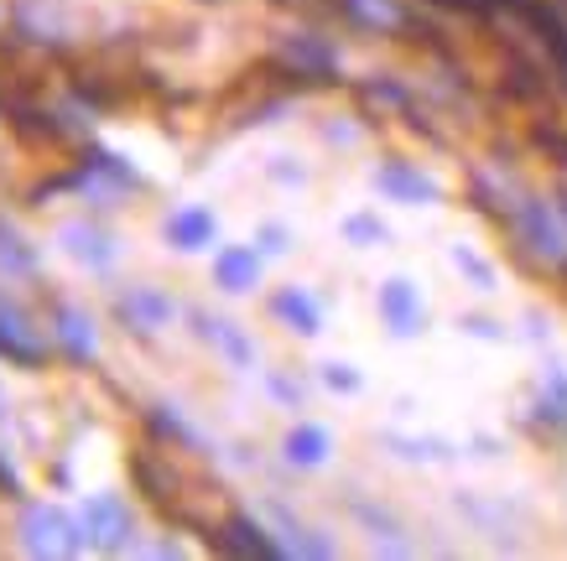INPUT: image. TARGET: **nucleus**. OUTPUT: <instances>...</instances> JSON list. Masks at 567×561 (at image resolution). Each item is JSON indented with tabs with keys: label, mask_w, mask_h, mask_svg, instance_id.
Instances as JSON below:
<instances>
[{
	"label": "nucleus",
	"mask_w": 567,
	"mask_h": 561,
	"mask_svg": "<svg viewBox=\"0 0 567 561\" xmlns=\"http://www.w3.org/2000/svg\"><path fill=\"white\" fill-rule=\"evenodd\" d=\"M167 235H173L177 250H198V245L214 239V214H204V208H183V214H173Z\"/></svg>",
	"instance_id": "obj_6"
},
{
	"label": "nucleus",
	"mask_w": 567,
	"mask_h": 561,
	"mask_svg": "<svg viewBox=\"0 0 567 561\" xmlns=\"http://www.w3.org/2000/svg\"><path fill=\"white\" fill-rule=\"evenodd\" d=\"M125 312H131V318H146V323H162V318H167V312H173V307L162 302V297H152V291H141V297H131V302H125Z\"/></svg>",
	"instance_id": "obj_10"
},
{
	"label": "nucleus",
	"mask_w": 567,
	"mask_h": 561,
	"mask_svg": "<svg viewBox=\"0 0 567 561\" xmlns=\"http://www.w3.org/2000/svg\"><path fill=\"white\" fill-rule=\"evenodd\" d=\"M328 385H339V391H354L360 380H354V374H344V364H328Z\"/></svg>",
	"instance_id": "obj_15"
},
{
	"label": "nucleus",
	"mask_w": 567,
	"mask_h": 561,
	"mask_svg": "<svg viewBox=\"0 0 567 561\" xmlns=\"http://www.w3.org/2000/svg\"><path fill=\"white\" fill-rule=\"evenodd\" d=\"M27 546L32 551H73V526L58 510H32L27 515Z\"/></svg>",
	"instance_id": "obj_3"
},
{
	"label": "nucleus",
	"mask_w": 567,
	"mask_h": 561,
	"mask_svg": "<svg viewBox=\"0 0 567 561\" xmlns=\"http://www.w3.org/2000/svg\"><path fill=\"white\" fill-rule=\"evenodd\" d=\"M214 339H219V349H229V359H235V364H250V343H245L229 323H214Z\"/></svg>",
	"instance_id": "obj_11"
},
{
	"label": "nucleus",
	"mask_w": 567,
	"mask_h": 561,
	"mask_svg": "<svg viewBox=\"0 0 567 561\" xmlns=\"http://www.w3.org/2000/svg\"><path fill=\"white\" fill-rule=\"evenodd\" d=\"M380 312H385V323L395 328V333H416V323H422V297H416L412 281H385V291H380Z\"/></svg>",
	"instance_id": "obj_2"
},
{
	"label": "nucleus",
	"mask_w": 567,
	"mask_h": 561,
	"mask_svg": "<svg viewBox=\"0 0 567 561\" xmlns=\"http://www.w3.org/2000/svg\"><path fill=\"white\" fill-rule=\"evenodd\" d=\"M453 260H458V266H464V271L474 276L480 287H495V271H489L484 260H474V250H464V245H458V250H453Z\"/></svg>",
	"instance_id": "obj_12"
},
{
	"label": "nucleus",
	"mask_w": 567,
	"mask_h": 561,
	"mask_svg": "<svg viewBox=\"0 0 567 561\" xmlns=\"http://www.w3.org/2000/svg\"><path fill=\"white\" fill-rule=\"evenodd\" d=\"M354 17H370V21H395V6H391V0H354Z\"/></svg>",
	"instance_id": "obj_13"
},
{
	"label": "nucleus",
	"mask_w": 567,
	"mask_h": 561,
	"mask_svg": "<svg viewBox=\"0 0 567 561\" xmlns=\"http://www.w3.org/2000/svg\"><path fill=\"white\" fill-rule=\"evenodd\" d=\"M89 526H94V536L104 530V541L110 546H121L125 536H131V520H125V510L115 505V499H94V505H89Z\"/></svg>",
	"instance_id": "obj_8"
},
{
	"label": "nucleus",
	"mask_w": 567,
	"mask_h": 561,
	"mask_svg": "<svg viewBox=\"0 0 567 561\" xmlns=\"http://www.w3.org/2000/svg\"><path fill=\"white\" fill-rule=\"evenodd\" d=\"M287 458L292 463H323L328 458V432L323 426H297L287 437Z\"/></svg>",
	"instance_id": "obj_9"
},
{
	"label": "nucleus",
	"mask_w": 567,
	"mask_h": 561,
	"mask_svg": "<svg viewBox=\"0 0 567 561\" xmlns=\"http://www.w3.org/2000/svg\"><path fill=\"white\" fill-rule=\"evenodd\" d=\"M276 318H287L292 323V333H318V323H323V312H318V302H312L302 287H287V291H276V302H271Z\"/></svg>",
	"instance_id": "obj_4"
},
{
	"label": "nucleus",
	"mask_w": 567,
	"mask_h": 561,
	"mask_svg": "<svg viewBox=\"0 0 567 561\" xmlns=\"http://www.w3.org/2000/svg\"><path fill=\"white\" fill-rule=\"evenodd\" d=\"M256 276H260L256 250H224V256H219V281L229 291H250V287H256Z\"/></svg>",
	"instance_id": "obj_7"
},
{
	"label": "nucleus",
	"mask_w": 567,
	"mask_h": 561,
	"mask_svg": "<svg viewBox=\"0 0 567 561\" xmlns=\"http://www.w3.org/2000/svg\"><path fill=\"white\" fill-rule=\"evenodd\" d=\"M344 235H349V239H380V224H375V219H349Z\"/></svg>",
	"instance_id": "obj_14"
},
{
	"label": "nucleus",
	"mask_w": 567,
	"mask_h": 561,
	"mask_svg": "<svg viewBox=\"0 0 567 561\" xmlns=\"http://www.w3.org/2000/svg\"><path fill=\"white\" fill-rule=\"evenodd\" d=\"M516 229H520V239L532 245L536 256H547V260H567V224H563V214H557L551 204L520 198Z\"/></svg>",
	"instance_id": "obj_1"
},
{
	"label": "nucleus",
	"mask_w": 567,
	"mask_h": 561,
	"mask_svg": "<svg viewBox=\"0 0 567 561\" xmlns=\"http://www.w3.org/2000/svg\"><path fill=\"white\" fill-rule=\"evenodd\" d=\"M380 187L395 193V198H406V204H432V198H437V183L422 177V172H412V167H385L380 172Z\"/></svg>",
	"instance_id": "obj_5"
}]
</instances>
